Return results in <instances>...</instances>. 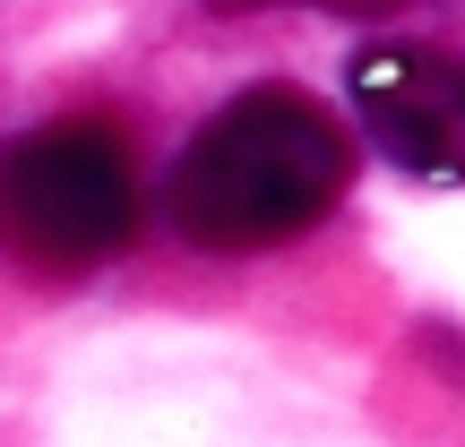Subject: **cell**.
Instances as JSON below:
<instances>
[{
  "label": "cell",
  "instance_id": "6da1fadb",
  "mask_svg": "<svg viewBox=\"0 0 465 447\" xmlns=\"http://www.w3.org/2000/svg\"><path fill=\"white\" fill-rule=\"evenodd\" d=\"M353 181V138L302 86H250L199 121L164 181V216L199 249H276L328 224Z\"/></svg>",
  "mask_w": 465,
  "mask_h": 447
},
{
  "label": "cell",
  "instance_id": "7a4b0ae2",
  "mask_svg": "<svg viewBox=\"0 0 465 447\" xmlns=\"http://www.w3.org/2000/svg\"><path fill=\"white\" fill-rule=\"evenodd\" d=\"M138 232V172L113 121H52L0 147V258L26 276H86Z\"/></svg>",
  "mask_w": 465,
  "mask_h": 447
},
{
  "label": "cell",
  "instance_id": "3957f363",
  "mask_svg": "<svg viewBox=\"0 0 465 447\" xmlns=\"http://www.w3.org/2000/svg\"><path fill=\"white\" fill-rule=\"evenodd\" d=\"M353 112L414 181H465V61L431 44H371L353 52Z\"/></svg>",
  "mask_w": 465,
  "mask_h": 447
},
{
  "label": "cell",
  "instance_id": "277c9868",
  "mask_svg": "<svg viewBox=\"0 0 465 447\" xmlns=\"http://www.w3.org/2000/svg\"><path fill=\"white\" fill-rule=\"evenodd\" d=\"M216 17H242V9H336V17H388L405 0H207Z\"/></svg>",
  "mask_w": 465,
  "mask_h": 447
}]
</instances>
